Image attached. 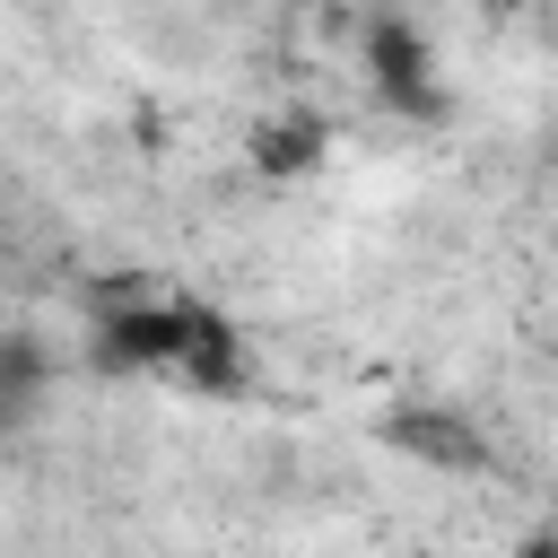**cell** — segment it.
Returning a JSON list of instances; mask_svg holds the SVG:
<instances>
[{
    "mask_svg": "<svg viewBox=\"0 0 558 558\" xmlns=\"http://www.w3.org/2000/svg\"><path fill=\"white\" fill-rule=\"evenodd\" d=\"M384 436H392L401 453H418V462H445V471H480V462H488L480 427H471V418H453V410H392V418H384Z\"/></svg>",
    "mask_w": 558,
    "mask_h": 558,
    "instance_id": "cell-5",
    "label": "cell"
},
{
    "mask_svg": "<svg viewBox=\"0 0 558 558\" xmlns=\"http://www.w3.org/2000/svg\"><path fill=\"white\" fill-rule=\"evenodd\" d=\"M244 157H253V174L288 183V174H305V166L331 157V122H323V113H262V122L244 131Z\"/></svg>",
    "mask_w": 558,
    "mask_h": 558,
    "instance_id": "cell-4",
    "label": "cell"
},
{
    "mask_svg": "<svg viewBox=\"0 0 558 558\" xmlns=\"http://www.w3.org/2000/svg\"><path fill=\"white\" fill-rule=\"evenodd\" d=\"M0 201H9V192H0Z\"/></svg>",
    "mask_w": 558,
    "mask_h": 558,
    "instance_id": "cell-7",
    "label": "cell"
},
{
    "mask_svg": "<svg viewBox=\"0 0 558 558\" xmlns=\"http://www.w3.org/2000/svg\"><path fill=\"white\" fill-rule=\"evenodd\" d=\"M96 357L113 366V375H157V366H174L183 357V296H122V305H105V323H96Z\"/></svg>",
    "mask_w": 558,
    "mask_h": 558,
    "instance_id": "cell-2",
    "label": "cell"
},
{
    "mask_svg": "<svg viewBox=\"0 0 558 558\" xmlns=\"http://www.w3.org/2000/svg\"><path fill=\"white\" fill-rule=\"evenodd\" d=\"M514 558H558V532H549V523H532V532H523V549H514Z\"/></svg>",
    "mask_w": 558,
    "mask_h": 558,
    "instance_id": "cell-6",
    "label": "cell"
},
{
    "mask_svg": "<svg viewBox=\"0 0 558 558\" xmlns=\"http://www.w3.org/2000/svg\"><path fill=\"white\" fill-rule=\"evenodd\" d=\"M174 375H192L201 392H235V384H244V340H235V323H227L218 305H201V296H183V357H174Z\"/></svg>",
    "mask_w": 558,
    "mask_h": 558,
    "instance_id": "cell-3",
    "label": "cell"
},
{
    "mask_svg": "<svg viewBox=\"0 0 558 558\" xmlns=\"http://www.w3.org/2000/svg\"><path fill=\"white\" fill-rule=\"evenodd\" d=\"M366 78H375V96L392 105V113H445V96H436V52H427V35H418V17H401V9H375L366 26Z\"/></svg>",
    "mask_w": 558,
    "mask_h": 558,
    "instance_id": "cell-1",
    "label": "cell"
}]
</instances>
